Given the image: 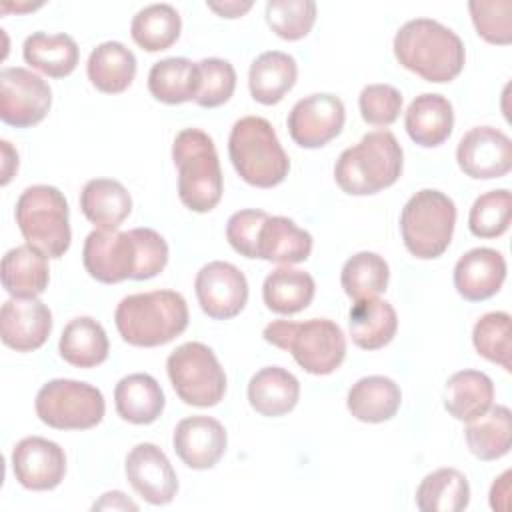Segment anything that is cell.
Instances as JSON below:
<instances>
[{
	"label": "cell",
	"instance_id": "cell-1",
	"mask_svg": "<svg viewBox=\"0 0 512 512\" xmlns=\"http://www.w3.org/2000/svg\"><path fill=\"white\" fill-rule=\"evenodd\" d=\"M86 272L102 284L122 280H148L158 276L168 264V244L152 228L92 230L82 246Z\"/></svg>",
	"mask_w": 512,
	"mask_h": 512
},
{
	"label": "cell",
	"instance_id": "cell-2",
	"mask_svg": "<svg viewBox=\"0 0 512 512\" xmlns=\"http://www.w3.org/2000/svg\"><path fill=\"white\" fill-rule=\"evenodd\" d=\"M394 56L400 66L426 82L442 84L462 72L466 50L452 28L432 18H414L396 32Z\"/></svg>",
	"mask_w": 512,
	"mask_h": 512
},
{
	"label": "cell",
	"instance_id": "cell-3",
	"mask_svg": "<svg viewBox=\"0 0 512 512\" xmlns=\"http://www.w3.org/2000/svg\"><path fill=\"white\" fill-rule=\"evenodd\" d=\"M114 324L130 346H164L186 330L188 304L176 290L130 294L116 306Z\"/></svg>",
	"mask_w": 512,
	"mask_h": 512
},
{
	"label": "cell",
	"instance_id": "cell-4",
	"mask_svg": "<svg viewBox=\"0 0 512 512\" xmlns=\"http://www.w3.org/2000/svg\"><path fill=\"white\" fill-rule=\"evenodd\" d=\"M402 164L396 136L390 130H374L338 156L334 180L346 194L368 196L392 186L402 174Z\"/></svg>",
	"mask_w": 512,
	"mask_h": 512
},
{
	"label": "cell",
	"instance_id": "cell-5",
	"mask_svg": "<svg viewBox=\"0 0 512 512\" xmlns=\"http://www.w3.org/2000/svg\"><path fill=\"white\" fill-rule=\"evenodd\" d=\"M172 160L178 168L180 202L198 214L216 208L224 182L212 138L200 128L180 130L172 144Z\"/></svg>",
	"mask_w": 512,
	"mask_h": 512
},
{
	"label": "cell",
	"instance_id": "cell-6",
	"mask_svg": "<svg viewBox=\"0 0 512 512\" xmlns=\"http://www.w3.org/2000/svg\"><path fill=\"white\" fill-rule=\"evenodd\" d=\"M262 336L268 344L290 352L308 374H332L346 358L344 332L326 318H310L306 322L274 320L264 326Z\"/></svg>",
	"mask_w": 512,
	"mask_h": 512
},
{
	"label": "cell",
	"instance_id": "cell-7",
	"mask_svg": "<svg viewBox=\"0 0 512 512\" xmlns=\"http://www.w3.org/2000/svg\"><path fill=\"white\" fill-rule=\"evenodd\" d=\"M228 156L238 176L256 188H272L284 182L290 170L272 124L262 116H244L234 122L228 136Z\"/></svg>",
	"mask_w": 512,
	"mask_h": 512
},
{
	"label": "cell",
	"instance_id": "cell-8",
	"mask_svg": "<svg viewBox=\"0 0 512 512\" xmlns=\"http://www.w3.org/2000/svg\"><path fill=\"white\" fill-rule=\"evenodd\" d=\"M14 216L26 244L46 258H60L70 248L68 202L56 186H28L16 202Z\"/></svg>",
	"mask_w": 512,
	"mask_h": 512
},
{
	"label": "cell",
	"instance_id": "cell-9",
	"mask_svg": "<svg viewBox=\"0 0 512 512\" xmlns=\"http://www.w3.org/2000/svg\"><path fill=\"white\" fill-rule=\"evenodd\" d=\"M456 224V206L440 190L424 188L410 196L400 214V232L406 250L420 260H434L450 246Z\"/></svg>",
	"mask_w": 512,
	"mask_h": 512
},
{
	"label": "cell",
	"instance_id": "cell-10",
	"mask_svg": "<svg viewBox=\"0 0 512 512\" xmlns=\"http://www.w3.org/2000/svg\"><path fill=\"white\" fill-rule=\"evenodd\" d=\"M166 372L184 404L210 408L226 394V374L210 346L186 342L170 352Z\"/></svg>",
	"mask_w": 512,
	"mask_h": 512
},
{
	"label": "cell",
	"instance_id": "cell-11",
	"mask_svg": "<svg viewBox=\"0 0 512 512\" xmlns=\"http://www.w3.org/2000/svg\"><path fill=\"white\" fill-rule=\"evenodd\" d=\"M36 416L56 430H88L102 422L106 402L102 392L80 380L56 378L36 394Z\"/></svg>",
	"mask_w": 512,
	"mask_h": 512
},
{
	"label": "cell",
	"instance_id": "cell-12",
	"mask_svg": "<svg viewBox=\"0 0 512 512\" xmlns=\"http://www.w3.org/2000/svg\"><path fill=\"white\" fill-rule=\"evenodd\" d=\"M52 106V90L46 80L22 66L0 72V118L16 128H30L44 120Z\"/></svg>",
	"mask_w": 512,
	"mask_h": 512
},
{
	"label": "cell",
	"instance_id": "cell-13",
	"mask_svg": "<svg viewBox=\"0 0 512 512\" xmlns=\"http://www.w3.org/2000/svg\"><path fill=\"white\" fill-rule=\"evenodd\" d=\"M194 290L202 312L212 320H230L248 302V280L244 272L224 260L204 264L196 274Z\"/></svg>",
	"mask_w": 512,
	"mask_h": 512
},
{
	"label": "cell",
	"instance_id": "cell-14",
	"mask_svg": "<svg viewBox=\"0 0 512 512\" xmlns=\"http://www.w3.org/2000/svg\"><path fill=\"white\" fill-rule=\"evenodd\" d=\"M346 120L344 102L328 92L300 98L288 114L290 138L302 148H322L334 140Z\"/></svg>",
	"mask_w": 512,
	"mask_h": 512
},
{
	"label": "cell",
	"instance_id": "cell-15",
	"mask_svg": "<svg viewBox=\"0 0 512 512\" xmlns=\"http://www.w3.org/2000/svg\"><path fill=\"white\" fill-rule=\"evenodd\" d=\"M456 162L474 180L502 178L512 168V142L498 128L476 126L460 138Z\"/></svg>",
	"mask_w": 512,
	"mask_h": 512
},
{
	"label": "cell",
	"instance_id": "cell-16",
	"mask_svg": "<svg viewBox=\"0 0 512 512\" xmlns=\"http://www.w3.org/2000/svg\"><path fill=\"white\" fill-rule=\"evenodd\" d=\"M126 478L134 492L152 506H162L174 500L178 478L168 456L152 442L136 444L126 456Z\"/></svg>",
	"mask_w": 512,
	"mask_h": 512
},
{
	"label": "cell",
	"instance_id": "cell-17",
	"mask_svg": "<svg viewBox=\"0 0 512 512\" xmlns=\"http://www.w3.org/2000/svg\"><path fill=\"white\" fill-rule=\"evenodd\" d=\"M12 472L26 490H52L66 474L64 450L42 436L22 438L12 450Z\"/></svg>",
	"mask_w": 512,
	"mask_h": 512
},
{
	"label": "cell",
	"instance_id": "cell-18",
	"mask_svg": "<svg viewBox=\"0 0 512 512\" xmlns=\"http://www.w3.org/2000/svg\"><path fill=\"white\" fill-rule=\"evenodd\" d=\"M52 332V312L38 298H10L0 310V338L16 352L44 346Z\"/></svg>",
	"mask_w": 512,
	"mask_h": 512
},
{
	"label": "cell",
	"instance_id": "cell-19",
	"mask_svg": "<svg viewBox=\"0 0 512 512\" xmlns=\"http://www.w3.org/2000/svg\"><path fill=\"white\" fill-rule=\"evenodd\" d=\"M172 444L174 452L188 468L208 470L224 456L228 436L216 418L188 416L176 424Z\"/></svg>",
	"mask_w": 512,
	"mask_h": 512
},
{
	"label": "cell",
	"instance_id": "cell-20",
	"mask_svg": "<svg viewBox=\"0 0 512 512\" xmlns=\"http://www.w3.org/2000/svg\"><path fill=\"white\" fill-rule=\"evenodd\" d=\"M506 260L494 248H472L454 266V288L468 302L492 298L504 284Z\"/></svg>",
	"mask_w": 512,
	"mask_h": 512
},
{
	"label": "cell",
	"instance_id": "cell-21",
	"mask_svg": "<svg viewBox=\"0 0 512 512\" xmlns=\"http://www.w3.org/2000/svg\"><path fill=\"white\" fill-rule=\"evenodd\" d=\"M404 126L412 142L424 148L444 144L454 128V110L442 94L424 92L416 96L404 116Z\"/></svg>",
	"mask_w": 512,
	"mask_h": 512
},
{
	"label": "cell",
	"instance_id": "cell-22",
	"mask_svg": "<svg viewBox=\"0 0 512 512\" xmlns=\"http://www.w3.org/2000/svg\"><path fill=\"white\" fill-rule=\"evenodd\" d=\"M312 252V236L286 216H268L260 228L256 258L276 264L304 262Z\"/></svg>",
	"mask_w": 512,
	"mask_h": 512
},
{
	"label": "cell",
	"instance_id": "cell-23",
	"mask_svg": "<svg viewBox=\"0 0 512 512\" xmlns=\"http://www.w3.org/2000/svg\"><path fill=\"white\" fill-rule=\"evenodd\" d=\"M298 398V378L280 366H266L248 382V402L260 416L266 418L288 414L298 404Z\"/></svg>",
	"mask_w": 512,
	"mask_h": 512
},
{
	"label": "cell",
	"instance_id": "cell-24",
	"mask_svg": "<svg viewBox=\"0 0 512 512\" xmlns=\"http://www.w3.org/2000/svg\"><path fill=\"white\" fill-rule=\"evenodd\" d=\"M82 214L100 230H118L132 212L126 186L114 178H92L80 192Z\"/></svg>",
	"mask_w": 512,
	"mask_h": 512
},
{
	"label": "cell",
	"instance_id": "cell-25",
	"mask_svg": "<svg viewBox=\"0 0 512 512\" xmlns=\"http://www.w3.org/2000/svg\"><path fill=\"white\" fill-rule=\"evenodd\" d=\"M116 412L130 424H152L164 410L166 398L154 376L136 372L124 376L114 388Z\"/></svg>",
	"mask_w": 512,
	"mask_h": 512
},
{
	"label": "cell",
	"instance_id": "cell-26",
	"mask_svg": "<svg viewBox=\"0 0 512 512\" xmlns=\"http://www.w3.org/2000/svg\"><path fill=\"white\" fill-rule=\"evenodd\" d=\"M352 342L362 350H378L392 342L398 330V316L390 302L382 298L356 300L348 314Z\"/></svg>",
	"mask_w": 512,
	"mask_h": 512
},
{
	"label": "cell",
	"instance_id": "cell-27",
	"mask_svg": "<svg viewBox=\"0 0 512 512\" xmlns=\"http://www.w3.org/2000/svg\"><path fill=\"white\" fill-rule=\"evenodd\" d=\"M296 60L280 50L262 52L248 70V88L256 102L264 106L278 104L296 84Z\"/></svg>",
	"mask_w": 512,
	"mask_h": 512
},
{
	"label": "cell",
	"instance_id": "cell-28",
	"mask_svg": "<svg viewBox=\"0 0 512 512\" xmlns=\"http://www.w3.org/2000/svg\"><path fill=\"white\" fill-rule=\"evenodd\" d=\"M2 286L12 298H36L48 288L50 268L32 246H14L2 258Z\"/></svg>",
	"mask_w": 512,
	"mask_h": 512
},
{
	"label": "cell",
	"instance_id": "cell-29",
	"mask_svg": "<svg viewBox=\"0 0 512 512\" xmlns=\"http://www.w3.org/2000/svg\"><path fill=\"white\" fill-rule=\"evenodd\" d=\"M402 404L400 386L388 376H364L348 390L346 406L360 422L380 424L396 416Z\"/></svg>",
	"mask_w": 512,
	"mask_h": 512
},
{
	"label": "cell",
	"instance_id": "cell-30",
	"mask_svg": "<svg viewBox=\"0 0 512 512\" xmlns=\"http://www.w3.org/2000/svg\"><path fill=\"white\" fill-rule=\"evenodd\" d=\"M86 72L96 90L118 94L124 92L136 76V56L122 42H102L90 52Z\"/></svg>",
	"mask_w": 512,
	"mask_h": 512
},
{
	"label": "cell",
	"instance_id": "cell-31",
	"mask_svg": "<svg viewBox=\"0 0 512 512\" xmlns=\"http://www.w3.org/2000/svg\"><path fill=\"white\" fill-rule=\"evenodd\" d=\"M26 64L50 78H64L74 72L80 60V50L70 34L32 32L22 44Z\"/></svg>",
	"mask_w": 512,
	"mask_h": 512
},
{
	"label": "cell",
	"instance_id": "cell-32",
	"mask_svg": "<svg viewBox=\"0 0 512 512\" xmlns=\"http://www.w3.org/2000/svg\"><path fill=\"white\" fill-rule=\"evenodd\" d=\"M58 352L64 362L76 368H94L108 358L110 342L100 322L90 316H78L64 326Z\"/></svg>",
	"mask_w": 512,
	"mask_h": 512
},
{
	"label": "cell",
	"instance_id": "cell-33",
	"mask_svg": "<svg viewBox=\"0 0 512 512\" xmlns=\"http://www.w3.org/2000/svg\"><path fill=\"white\" fill-rule=\"evenodd\" d=\"M494 400V384L480 370L454 372L444 390V408L460 422H470L484 414Z\"/></svg>",
	"mask_w": 512,
	"mask_h": 512
},
{
	"label": "cell",
	"instance_id": "cell-34",
	"mask_svg": "<svg viewBox=\"0 0 512 512\" xmlns=\"http://www.w3.org/2000/svg\"><path fill=\"white\" fill-rule=\"evenodd\" d=\"M466 446L478 460H498L512 446V414L506 406H490L484 414L470 420L464 430Z\"/></svg>",
	"mask_w": 512,
	"mask_h": 512
},
{
	"label": "cell",
	"instance_id": "cell-35",
	"mask_svg": "<svg viewBox=\"0 0 512 512\" xmlns=\"http://www.w3.org/2000/svg\"><path fill=\"white\" fill-rule=\"evenodd\" d=\"M200 88L198 62L172 56L156 62L148 72L150 94L164 104H182L194 100Z\"/></svg>",
	"mask_w": 512,
	"mask_h": 512
},
{
	"label": "cell",
	"instance_id": "cell-36",
	"mask_svg": "<svg viewBox=\"0 0 512 512\" xmlns=\"http://www.w3.org/2000/svg\"><path fill=\"white\" fill-rule=\"evenodd\" d=\"M316 292L314 278L298 268L282 266L272 270L262 284V298L268 310L276 314H296L308 308Z\"/></svg>",
	"mask_w": 512,
	"mask_h": 512
},
{
	"label": "cell",
	"instance_id": "cell-37",
	"mask_svg": "<svg viewBox=\"0 0 512 512\" xmlns=\"http://www.w3.org/2000/svg\"><path fill=\"white\" fill-rule=\"evenodd\" d=\"M470 484L456 468H438L424 476L416 488V506L420 512H460L468 508Z\"/></svg>",
	"mask_w": 512,
	"mask_h": 512
},
{
	"label": "cell",
	"instance_id": "cell-38",
	"mask_svg": "<svg viewBox=\"0 0 512 512\" xmlns=\"http://www.w3.org/2000/svg\"><path fill=\"white\" fill-rule=\"evenodd\" d=\"M182 30L180 14L170 4H150L136 12L130 24L132 40L146 52H160L170 48Z\"/></svg>",
	"mask_w": 512,
	"mask_h": 512
},
{
	"label": "cell",
	"instance_id": "cell-39",
	"mask_svg": "<svg viewBox=\"0 0 512 512\" xmlns=\"http://www.w3.org/2000/svg\"><path fill=\"white\" fill-rule=\"evenodd\" d=\"M388 280V262L376 252H358L350 256L340 272V284L354 302L362 298H376L386 290Z\"/></svg>",
	"mask_w": 512,
	"mask_h": 512
},
{
	"label": "cell",
	"instance_id": "cell-40",
	"mask_svg": "<svg viewBox=\"0 0 512 512\" xmlns=\"http://www.w3.org/2000/svg\"><path fill=\"white\" fill-rule=\"evenodd\" d=\"M472 344L476 352L502 366L506 372L512 370V338H510V314L488 312L474 324Z\"/></svg>",
	"mask_w": 512,
	"mask_h": 512
},
{
	"label": "cell",
	"instance_id": "cell-41",
	"mask_svg": "<svg viewBox=\"0 0 512 512\" xmlns=\"http://www.w3.org/2000/svg\"><path fill=\"white\" fill-rule=\"evenodd\" d=\"M512 218V196L510 190H490L478 196L468 214V228L478 238L502 236Z\"/></svg>",
	"mask_w": 512,
	"mask_h": 512
},
{
	"label": "cell",
	"instance_id": "cell-42",
	"mask_svg": "<svg viewBox=\"0 0 512 512\" xmlns=\"http://www.w3.org/2000/svg\"><path fill=\"white\" fill-rule=\"evenodd\" d=\"M266 22L276 36L294 42L312 30L316 22V2L312 0H268Z\"/></svg>",
	"mask_w": 512,
	"mask_h": 512
},
{
	"label": "cell",
	"instance_id": "cell-43",
	"mask_svg": "<svg viewBox=\"0 0 512 512\" xmlns=\"http://www.w3.org/2000/svg\"><path fill=\"white\" fill-rule=\"evenodd\" d=\"M468 10L480 38L498 46L512 42V0H470Z\"/></svg>",
	"mask_w": 512,
	"mask_h": 512
},
{
	"label": "cell",
	"instance_id": "cell-44",
	"mask_svg": "<svg viewBox=\"0 0 512 512\" xmlns=\"http://www.w3.org/2000/svg\"><path fill=\"white\" fill-rule=\"evenodd\" d=\"M200 88L194 102L202 108H216L230 100L236 88V70L224 58H204L198 62Z\"/></svg>",
	"mask_w": 512,
	"mask_h": 512
},
{
	"label": "cell",
	"instance_id": "cell-45",
	"mask_svg": "<svg viewBox=\"0 0 512 512\" xmlns=\"http://www.w3.org/2000/svg\"><path fill=\"white\" fill-rule=\"evenodd\" d=\"M362 120L372 126H390L402 110V94L390 84H368L358 96Z\"/></svg>",
	"mask_w": 512,
	"mask_h": 512
},
{
	"label": "cell",
	"instance_id": "cell-46",
	"mask_svg": "<svg viewBox=\"0 0 512 512\" xmlns=\"http://www.w3.org/2000/svg\"><path fill=\"white\" fill-rule=\"evenodd\" d=\"M268 214L264 210H238L226 222V240L244 258H256L258 234Z\"/></svg>",
	"mask_w": 512,
	"mask_h": 512
},
{
	"label": "cell",
	"instance_id": "cell-47",
	"mask_svg": "<svg viewBox=\"0 0 512 512\" xmlns=\"http://www.w3.org/2000/svg\"><path fill=\"white\" fill-rule=\"evenodd\" d=\"M92 510H138V504L132 502L124 492L112 490L100 496L98 502L92 504Z\"/></svg>",
	"mask_w": 512,
	"mask_h": 512
},
{
	"label": "cell",
	"instance_id": "cell-48",
	"mask_svg": "<svg viewBox=\"0 0 512 512\" xmlns=\"http://www.w3.org/2000/svg\"><path fill=\"white\" fill-rule=\"evenodd\" d=\"M510 470L500 474L492 488H490V506L492 510H508V496H510Z\"/></svg>",
	"mask_w": 512,
	"mask_h": 512
},
{
	"label": "cell",
	"instance_id": "cell-49",
	"mask_svg": "<svg viewBox=\"0 0 512 512\" xmlns=\"http://www.w3.org/2000/svg\"><path fill=\"white\" fill-rule=\"evenodd\" d=\"M206 6L222 18H240L254 6V2H250V0H224V2H206Z\"/></svg>",
	"mask_w": 512,
	"mask_h": 512
},
{
	"label": "cell",
	"instance_id": "cell-50",
	"mask_svg": "<svg viewBox=\"0 0 512 512\" xmlns=\"http://www.w3.org/2000/svg\"><path fill=\"white\" fill-rule=\"evenodd\" d=\"M2 158H4V164H2V184H8L12 174L16 172L18 168V154L16 150L10 146L8 140H2Z\"/></svg>",
	"mask_w": 512,
	"mask_h": 512
}]
</instances>
